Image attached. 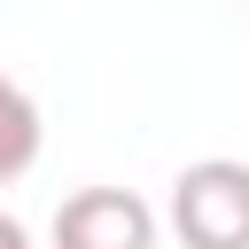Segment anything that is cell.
<instances>
[{"mask_svg": "<svg viewBox=\"0 0 249 249\" xmlns=\"http://www.w3.org/2000/svg\"><path fill=\"white\" fill-rule=\"evenodd\" d=\"M171 233L179 249H249V163L202 156L171 179Z\"/></svg>", "mask_w": 249, "mask_h": 249, "instance_id": "6da1fadb", "label": "cell"}, {"mask_svg": "<svg viewBox=\"0 0 249 249\" xmlns=\"http://www.w3.org/2000/svg\"><path fill=\"white\" fill-rule=\"evenodd\" d=\"M54 249H156V210L132 187H78L54 202Z\"/></svg>", "mask_w": 249, "mask_h": 249, "instance_id": "7a4b0ae2", "label": "cell"}, {"mask_svg": "<svg viewBox=\"0 0 249 249\" xmlns=\"http://www.w3.org/2000/svg\"><path fill=\"white\" fill-rule=\"evenodd\" d=\"M39 140H47V124H39V101L0 70V187L8 179H23L31 163H39Z\"/></svg>", "mask_w": 249, "mask_h": 249, "instance_id": "3957f363", "label": "cell"}, {"mask_svg": "<svg viewBox=\"0 0 249 249\" xmlns=\"http://www.w3.org/2000/svg\"><path fill=\"white\" fill-rule=\"evenodd\" d=\"M0 249H31V226H23V218H8V210H0Z\"/></svg>", "mask_w": 249, "mask_h": 249, "instance_id": "277c9868", "label": "cell"}]
</instances>
